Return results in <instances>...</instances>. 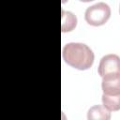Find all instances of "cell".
<instances>
[{
	"mask_svg": "<svg viewBox=\"0 0 120 120\" xmlns=\"http://www.w3.org/2000/svg\"><path fill=\"white\" fill-rule=\"evenodd\" d=\"M62 57L68 66L79 70H86L93 66L95 55L87 45L70 42L64 46Z\"/></svg>",
	"mask_w": 120,
	"mask_h": 120,
	"instance_id": "obj_1",
	"label": "cell"
},
{
	"mask_svg": "<svg viewBox=\"0 0 120 120\" xmlns=\"http://www.w3.org/2000/svg\"><path fill=\"white\" fill-rule=\"evenodd\" d=\"M110 16V7L104 2H99L86 8L84 13V20L88 24L92 26H100L108 22Z\"/></svg>",
	"mask_w": 120,
	"mask_h": 120,
	"instance_id": "obj_2",
	"label": "cell"
},
{
	"mask_svg": "<svg viewBox=\"0 0 120 120\" xmlns=\"http://www.w3.org/2000/svg\"><path fill=\"white\" fill-rule=\"evenodd\" d=\"M98 72L101 77L108 75V74L120 73V58H119V56L114 53H110V54L104 55L100 59Z\"/></svg>",
	"mask_w": 120,
	"mask_h": 120,
	"instance_id": "obj_3",
	"label": "cell"
},
{
	"mask_svg": "<svg viewBox=\"0 0 120 120\" xmlns=\"http://www.w3.org/2000/svg\"><path fill=\"white\" fill-rule=\"evenodd\" d=\"M101 88L104 95L119 96L120 95V73L108 74L102 77Z\"/></svg>",
	"mask_w": 120,
	"mask_h": 120,
	"instance_id": "obj_4",
	"label": "cell"
},
{
	"mask_svg": "<svg viewBox=\"0 0 120 120\" xmlns=\"http://www.w3.org/2000/svg\"><path fill=\"white\" fill-rule=\"evenodd\" d=\"M87 120H111V112L102 105H94L87 112Z\"/></svg>",
	"mask_w": 120,
	"mask_h": 120,
	"instance_id": "obj_5",
	"label": "cell"
},
{
	"mask_svg": "<svg viewBox=\"0 0 120 120\" xmlns=\"http://www.w3.org/2000/svg\"><path fill=\"white\" fill-rule=\"evenodd\" d=\"M77 25V18L76 16L69 12L62 10V24L61 29L62 32H70Z\"/></svg>",
	"mask_w": 120,
	"mask_h": 120,
	"instance_id": "obj_6",
	"label": "cell"
},
{
	"mask_svg": "<svg viewBox=\"0 0 120 120\" xmlns=\"http://www.w3.org/2000/svg\"><path fill=\"white\" fill-rule=\"evenodd\" d=\"M120 95L119 96H108L102 95V103L103 107L107 109L109 112L111 111H118L120 109Z\"/></svg>",
	"mask_w": 120,
	"mask_h": 120,
	"instance_id": "obj_7",
	"label": "cell"
}]
</instances>
